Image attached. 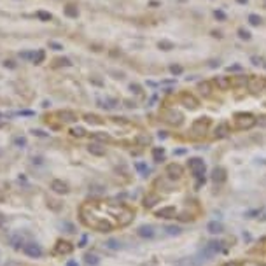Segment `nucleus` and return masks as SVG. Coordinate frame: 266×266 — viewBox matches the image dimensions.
<instances>
[{"instance_id": "obj_41", "label": "nucleus", "mask_w": 266, "mask_h": 266, "mask_svg": "<svg viewBox=\"0 0 266 266\" xmlns=\"http://www.w3.org/2000/svg\"><path fill=\"white\" fill-rule=\"evenodd\" d=\"M84 244H86V236H82V238H81V244H79V247H84Z\"/></svg>"}, {"instance_id": "obj_39", "label": "nucleus", "mask_w": 266, "mask_h": 266, "mask_svg": "<svg viewBox=\"0 0 266 266\" xmlns=\"http://www.w3.org/2000/svg\"><path fill=\"white\" fill-rule=\"evenodd\" d=\"M4 65L5 66H11V68H14V66H16V65H14V62H5Z\"/></svg>"}, {"instance_id": "obj_13", "label": "nucleus", "mask_w": 266, "mask_h": 266, "mask_svg": "<svg viewBox=\"0 0 266 266\" xmlns=\"http://www.w3.org/2000/svg\"><path fill=\"white\" fill-rule=\"evenodd\" d=\"M65 14L68 16V18H77V16H79V11H77V7H74V5H66Z\"/></svg>"}, {"instance_id": "obj_17", "label": "nucleus", "mask_w": 266, "mask_h": 266, "mask_svg": "<svg viewBox=\"0 0 266 266\" xmlns=\"http://www.w3.org/2000/svg\"><path fill=\"white\" fill-rule=\"evenodd\" d=\"M152 154H154V160H156V161H160V160H163V154H165V151H163V147H156L154 151H152Z\"/></svg>"}, {"instance_id": "obj_22", "label": "nucleus", "mask_w": 266, "mask_h": 266, "mask_svg": "<svg viewBox=\"0 0 266 266\" xmlns=\"http://www.w3.org/2000/svg\"><path fill=\"white\" fill-rule=\"evenodd\" d=\"M86 263L91 264V266H95V264H98V257L93 256V254H88V256H86Z\"/></svg>"}, {"instance_id": "obj_31", "label": "nucleus", "mask_w": 266, "mask_h": 266, "mask_svg": "<svg viewBox=\"0 0 266 266\" xmlns=\"http://www.w3.org/2000/svg\"><path fill=\"white\" fill-rule=\"evenodd\" d=\"M214 16H215L217 19H221V21H224V19H226V14L222 12V11H215V12H214Z\"/></svg>"}, {"instance_id": "obj_14", "label": "nucleus", "mask_w": 266, "mask_h": 266, "mask_svg": "<svg viewBox=\"0 0 266 266\" xmlns=\"http://www.w3.org/2000/svg\"><path fill=\"white\" fill-rule=\"evenodd\" d=\"M209 231H210V233H221V231H222V224H221V222H215V221L210 222V224H209Z\"/></svg>"}, {"instance_id": "obj_24", "label": "nucleus", "mask_w": 266, "mask_h": 266, "mask_svg": "<svg viewBox=\"0 0 266 266\" xmlns=\"http://www.w3.org/2000/svg\"><path fill=\"white\" fill-rule=\"evenodd\" d=\"M170 72H172L173 76H179V74H182V66L180 65H172L170 66Z\"/></svg>"}, {"instance_id": "obj_3", "label": "nucleus", "mask_w": 266, "mask_h": 266, "mask_svg": "<svg viewBox=\"0 0 266 266\" xmlns=\"http://www.w3.org/2000/svg\"><path fill=\"white\" fill-rule=\"evenodd\" d=\"M189 168L196 177H200V175H203V172H205V163L200 160V158H195V160L189 161Z\"/></svg>"}, {"instance_id": "obj_44", "label": "nucleus", "mask_w": 266, "mask_h": 266, "mask_svg": "<svg viewBox=\"0 0 266 266\" xmlns=\"http://www.w3.org/2000/svg\"><path fill=\"white\" fill-rule=\"evenodd\" d=\"M264 7H266V2H264Z\"/></svg>"}, {"instance_id": "obj_7", "label": "nucleus", "mask_w": 266, "mask_h": 266, "mask_svg": "<svg viewBox=\"0 0 266 266\" xmlns=\"http://www.w3.org/2000/svg\"><path fill=\"white\" fill-rule=\"evenodd\" d=\"M215 84L221 89H228L231 86V81L228 79V77H215Z\"/></svg>"}, {"instance_id": "obj_15", "label": "nucleus", "mask_w": 266, "mask_h": 266, "mask_svg": "<svg viewBox=\"0 0 266 266\" xmlns=\"http://www.w3.org/2000/svg\"><path fill=\"white\" fill-rule=\"evenodd\" d=\"M228 133V126L226 124H219L217 128H215V137H224Z\"/></svg>"}, {"instance_id": "obj_21", "label": "nucleus", "mask_w": 266, "mask_h": 266, "mask_svg": "<svg viewBox=\"0 0 266 266\" xmlns=\"http://www.w3.org/2000/svg\"><path fill=\"white\" fill-rule=\"evenodd\" d=\"M231 81V79H229ZM231 84H235V86H242V84H247V79H245L244 76H240V77H236V79H233L231 81Z\"/></svg>"}, {"instance_id": "obj_37", "label": "nucleus", "mask_w": 266, "mask_h": 266, "mask_svg": "<svg viewBox=\"0 0 266 266\" xmlns=\"http://www.w3.org/2000/svg\"><path fill=\"white\" fill-rule=\"evenodd\" d=\"M19 116H33V112H32V111H21V112H19Z\"/></svg>"}, {"instance_id": "obj_34", "label": "nucleus", "mask_w": 266, "mask_h": 266, "mask_svg": "<svg viewBox=\"0 0 266 266\" xmlns=\"http://www.w3.org/2000/svg\"><path fill=\"white\" fill-rule=\"evenodd\" d=\"M130 89H131L133 93H140V86H138V84H131V86H130Z\"/></svg>"}, {"instance_id": "obj_26", "label": "nucleus", "mask_w": 266, "mask_h": 266, "mask_svg": "<svg viewBox=\"0 0 266 266\" xmlns=\"http://www.w3.org/2000/svg\"><path fill=\"white\" fill-rule=\"evenodd\" d=\"M107 247L109 249H119L121 244L117 242V240H109V242H107Z\"/></svg>"}, {"instance_id": "obj_18", "label": "nucleus", "mask_w": 266, "mask_h": 266, "mask_svg": "<svg viewBox=\"0 0 266 266\" xmlns=\"http://www.w3.org/2000/svg\"><path fill=\"white\" fill-rule=\"evenodd\" d=\"M37 18H39L40 21H49L53 16H51L49 12H46V11H39V12H37Z\"/></svg>"}, {"instance_id": "obj_33", "label": "nucleus", "mask_w": 266, "mask_h": 266, "mask_svg": "<svg viewBox=\"0 0 266 266\" xmlns=\"http://www.w3.org/2000/svg\"><path fill=\"white\" fill-rule=\"evenodd\" d=\"M21 58L23 60H32V58H33V53H21Z\"/></svg>"}, {"instance_id": "obj_6", "label": "nucleus", "mask_w": 266, "mask_h": 266, "mask_svg": "<svg viewBox=\"0 0 266 266\" xmlns=\"http://www.w3.org/2000/svg\"><path fill=\"white\" fill-rule=\"evenodd\" d=\"M138 235L142 238H152L154 236V229H152V226H140L138 228Z\"/></svg>"}, {"instance_id": "obj_28", "label": "nucleus", "mask_w": 266, "mask_h": 266, "mask_svg": "<svg viewBox=\"0 0 266 266\" xmlns=\"http://www.w3.org/2000/svg\"><path fill=\"white\" fill-rule=\"evenodd\" d=\"M137 170H140V172H142L144 175H147V173H149V168H147V166H145L144 163H137Z\"/></svg>"}, {"instance_id": "obj_27", "label": "nucleus", "mask_w": 266, "mask_h": 266, "mask_svg": "<svg viewBox=\"0 0 266 266\" xmlns=\"http://www.w3.org/2000/svg\"><path fill=\"white\" fill-rule=\"evenodd\" d=\"M238 35L242 37V39H245V40L250 39V33H249L247 30H244V28H240V30H238Z\"/></svg>"}, {"instance_id": "obj_8", "label": "nucleus", "mask_w": 266, "mask_h": 266, "mask_svg": "<svg viewBox=\"0 0 266 266\" xmlns=\"http://www.w3.org/2000/svg\"><path fill=\"white\" fill-rule=\"evenodd\" d=\"M51 187H53V191H54V193H66V186L63 184L62 180H53Z\"/></svg>"}, {"instance_id": "obj_40", "label": "nucleus", "mask_w": 266, "mask_h": 266, "mask_svg": "<svg viewBox=\"0 0 266 266\" xmlns=\"http://www.w3.org/2000/svg\"><path fill=\"white\" fill-rule=\"evenodd\" d=\"M4 222H5V217H4V215H2V214H0V228L4 226Z\"/></svg>"}, {"instance_id": "obj_19", "label": "nucleus", "mask_w": 266, "mask_h": 266, "mask_svg": "<svg viewBox=\"0 0 266 266\" xmlns=\"http://www.w3.org/2000/svg\"><path fill=\"white\" fill-rule=\"evenodd\" d=\"M249 23H250V25H254V27H257V25L261 23V18H259L257 14H250V16H249Z\"/></svg>"}, {"instance_id": "obj_16", "label": "nucleus", "mask_w": 266, "mask_h": 266, "mask_svg": "<svg viewBox=\"0 0 266 266\" xmlns=\"http://www.w3.org/2000/svg\"><path fill=\"white\" fill-rule=\"evenodd\" d=\"M68 65H72L68 58H58V60H54V66H68Z\"/></svg>"}, {"instance_id": "obj_43", "label": "nucleus", "mask_w": 266, "mask_h": 266, "mask_svg": "<svg viewBox=\"0 0 266 266\" xmlns=\"http://www.w3.org/2000/svg\"><path fill=\"white\" fill-rule=\"evenodd\" d=\"M236 2H238V4H247L249 0H236Z\"/></svg>"}, {"instance_id": "obj_2", "label": "nucleus", "mask_w": 266, "mask_h": 266, "mask_svg": "<svg viewBox=\"0 0 266 266\" xmlns=\"http://www.w3.org/2000/svg\"><path fill=\"white\" fill-rule=\"evenodd\" d=\"M247 86H249V89H250L252 93H259V91L264 89L266 82L263 79H259V77H252V79L247 81Z\"/></svg>"}, {"instance_id": "obj_25", "label": "nucleus", "mask_w": 266, "mask_h": 266, "mask_svg": "<svg viewBox=\"0 0 266 266\" xmlns=\"http://www.w3.org/2000/svg\"><path fill=\"white\" fill-rule=\"evenodd\" d=\"M200 91H201V93H205V95H209L210 93V84H209V82L200 84Z\"/></svg>"}, {"instance_id": "obj_23", "label": "nucleus", "mask_w": 266, "mask_h": 266, "mask_svg": "<svg viewBox=\"0 0 266 266\" xmlns=\"http://www.w3.org/2000/svg\"><path fill=\"white\" fill-rule=\"evenodd\" d=\"M14 144H16L18 147L27 145V138H25V137H16V138H14Z\"/></svg>"}, {"instance_id": "obj_42", "label": "nucleus", "mask_w": 266, "mask_h": 266, "mask_svg": "<svg viewBox=\"0 0 266 266\" xmlns=\"http://www.w3.org/2000/svg\"><path fill=\"white\" fill-rule=\"evenodd\" d=\"M66 266H79V264H77L76 261H68V263H66Z\"/></svg>"}, {"instance_id": "obj_30", "label": "nucleus", "mask_w": 266, "mask_h": 266, "mask_svg": "<svg viewBox=\"0 0 266 266\" xmlns=\"http://www.w3.org/2000/svg\"><path fill=\"white\" fill-rule=\"evenodd\" d=\"M49 47L54 49V51H62L63 46H62V44H58V42H53V40H51V42H49Z\"/></svg>"}, {"instance_id": "obj_36", "label": "nucleus", "mask_w": 266, "mask_h": 266, "mask_svg": "<svg viewBox=\"0 0 266 266\" xmlns=\"http://www.w3.org/2000/svg\"><path fill=\"white\" fill-rule=\"evenodd\" d=\"M228 70H229V72H238V70H242V66H240V65H235V66H229Z\"/></svg>"}, {"instance_id": "obj_1", "label": "nucleus", "mask_w": 266, "mask_h": 266, "mask_svg": "<svg viewBox=\"0 0 266 266\" xmlns=\"http://www.w3.org/2000/svg\"><path fill=\"white\" fill-rule=\"evenodd\" d=\"M23 252L30 257H40L42 256V247L39 244H27L23 245Z\"/></svg>"}, {"instance_id": "obj_35", "label": "nucleus", "mask_w": 266, "mask_h": 266, "mask_svg": "<svg viewBox=\"0 0 266 266\" xmlns=\"http://www.w3.org/2000/svg\"><path fill=\"white\" fill-rule=\"evenodd\" d=\"M250 62H252L254 65H261V58H257V56H252V58H250Z\"/></svg>"}, {"instance_id": "obj_38", "label": "nucleus", "mask_w": 266, "mask_h": 266, "mask_svg": "<svg viewBox=\"0 0 266 266\" xmlns=\"http://www.w3.org/2000/svg\"><path fill=\"white\" fill-rule=\"evenodd\" d=\"M166 229H168V233H172V235H173V233H179V231H180L179 228H166Z\"/></svg>"}, {"instance_id": "obj_29", "label": "nucleus", "mask_w": 266, "mask_h": 266, "mask_svg": "<svg viewBox=\"0 0 266 266\" xmlns=\"http://www.w3.org/2000/svg\"><path fill=\"white\" fill-rule=\"evenodd\" d=\"M70 133L74 135V137H82V135H84V130H82V128H74Z\"/></svg>"}, {"instance_id": "obj_9", "label": "nucleus", "mask_w": 266, "mask_h": 266, "mask_svg": "<svg viewBox=\"0 0 266 266\" xmlns=\"http://www.w3.org/2000/svg\"><path fill=\"white\" fill-rule=\"evenodd\" d=\"M89 152L95 154V156H103L105 154V149H103L102 145H98V144H91V145H89Z\"/></svg>"}, {"instance_id": "obj_20", "label": "nucleus", "mask_w": 266, "mask_h": 266, "mask_svg": "<svg viewBox=\"0 0 266 266\" xmlns=\"http://www.w3.org/2000/svg\"><path fill=\"white\" fill-rule=\"evenodd\" d=\"M160 49H163V51H170V49H173V44H172V42H168V40H161V42H160Z\"/></svg>"}, {"instance_id": "obj_11", "label": "nucleus", "mask_w": 266, "mask_h": 266, "mask_svg": "<svg viewBox=\"0 0 266 266\" xmlns=\"http://www.w3.org/2000/svg\"><path fill=\"white\" fill-rule=\"evenodd\" d=\"M44 58H46V53L40 49V51H37V53H33V58H32V62L35 63V65H39V63L44 62Z\"/></svg>"}, {"instance_id": "obj_32", "label": "nucleus", "mask_w": 266, "mask_h": 266, "mask_svg": "<svg viewBox=\"0 0 266 266\" xmlns=\"http://www.w3.org/2000/svg\"><path fill=\"white\" fill-rule=\"evenodd\" d=\"M32 133H33V135H37V137H47V133L42 131V130H33Z\"/></svg>"}, {"instance_id": "obj_4", "label": "nucleus", "mask_w": 266, "mask_h": 266, "mask_svg": "<svg viewBox=\"0 0 266 266\" xmlns=\"http://www.w3.org/2000/svg\"><path fill=\"white\" fill-rule=\"evenodd\" d=\"M254 117H250V116H242V117H238L236 119V126L238 128H250V126H254Z\"/></svg>"}, {"instance_id": "obj_5", "label": "nucleus", "mask_w": 266, "mask_h": 266, "mask_svg": "<svg viewBox=\"0 0 266 266\" xmlns=\"http://www.w3.org/2000/svg\"><path fill=\"white\" fill-rule=\"evenodd\" d=\"M60 117H62V121H65V123H74V121H77L76 112H72V111H62L60 112Z\"/></svg>"}, {"instance_id": "obj_10", "label": "nucleus", "mask_w": 266, "mask_h": 266, "mask_svg": "<svg viewBox=\"0 0 266 266\" xmlns=\"http://www.w3.org/2000/svg\"><path fill=\"white\" fill-rule=\"evenodd\" d=\"M23 244H25V242H23L21 235H12V236H11V245H12L14 249H19Z\"/></svg>"}, {"instance_id": "obj_12", "label": "nucleus", "mask_w": 266, "mask_h": 266, "mask_svg": "<svg viewBox=\"0 0 266 266\" xmlns=\"http://www.w3.org/2000/svg\"><path fill=\"white\" fill-rule=\"evenodd\" d=\"M182 102L186 103V107H196L198 105V102H196L191 95H182Z\"/></svg>"}]
</instances>
